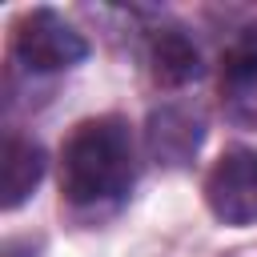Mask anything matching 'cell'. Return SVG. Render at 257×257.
Here are the masks:
<instances>
[{
    "label": "cell",
    "mask_w": 257,
    "mask_h": 257,
    "mask_svg": "<svg viewBox=\"0 0 257 257\" xmlns=\"http://www.w3.org/2000/svg\"><path fill=\"white\" fill-rule=\"evenodd\" d=\"M221 92L229 100H253V92H257V28H245L221 52Z\"/></svg>",
    "instance_id": "obj_7"
},
{
    "label": "cell",
    "mask_w": 257,
    "mask_h": 257,
    "mask_svg": "<svg viewBox=\"0 0 257 257\" xmlns=\"http://www.w3.org/2000/svg\"><path fill=\"white\" fill-rule=\"evenodd\" d=\"M44 177V149L28 137L4 141V209H20Z\"/></svg>",
    "instance_id": "obj_6"
},
{
    "label": "cell",
    "mask_w": 257,
    "mask_h": 257,
    "mask_svg": "<svg viewBox=\"0 0 257 257\" xmlns=\"http://www.w3.org/2000/svg\"><path fill=\"white\" fill-rule=\"evenodd\" d=\"M149 64H153L157 84H169V88H181V84L201 76V52L181 28H157L153 32Z\"/></svg>",
    "instance_id": "obj_5"
},
{
    "label": "cell",
    "mask_w": 257,
    "mask_h": 257,
    "mask_svg": "<svg viewBox=\"0 0 257 257\" xmlns=\"http://www.w3.org/2000/svg\"><path fill=\"white\" fill-rule=\"evenodd\" d=\"M137 145L120 116H92L60 149V193L76 209H96L133 189Z\"/></svg>",
    "instance_id": "obj_1"
},
{
    "label": "cell",
    "mask_w": 257,
    "mask_h": 257,
    "mask_svg": "<svg viewBox=\"0 0 257 257\" xmlns=\"http://www.w3.org/2000/svg\"><path fill=\"white\" fill-rule=\"evenodd\" d=\"M4 257H36V253H32V245H28V241H12V245L4 249Z\"/></svg>",
    "instance_id": "obj_8"
},
{
    "label": "cell",
    "mask_w": 257,
    "mask_h": 257,
    "mask_svg": "<svg viewBox=\"0 0 257 257\" xmlns=\"http://www.w3.org/2000/svg\"><path fill=\"white\" fill-rule=\"evenodd\" d=\"M12 52L32 72H60L88 56V40L52 8H32L16 20Z\"/></svg>",
    "instance_id": "obj_2"
},
{
    "label": "cell",
    "mask_w": 257,
    "mask_h": 257,
    "mask_svg": "<svg viewBox=\"0 0 257 257\" xmlns=\"http://www.w3.org/2000/svg\"><path fill=\"white\" fill-rule=\"evenodd\" d=\"M205 201L225 225H257V149H225L205 177Z\"/></svg>",
    "instance_id": "obj_3"
},
{
    "label": "cell",
    "mask_w": 257,
    "mask_h": 257,
    "mask_svg": "<svg viewBox=\"0 0 257 257\" xmlns=\"http://www.w3.org/2000/svg\"><path fill=\"white\" fill-rule=\"evenodd\" d=\"M201 141H205V116L193 104H161L149 112L145 145L157 165H173V169L189 165L197 157Z\"/></svg>",
    "instance_id": "obj_4"
}]
</instances>
